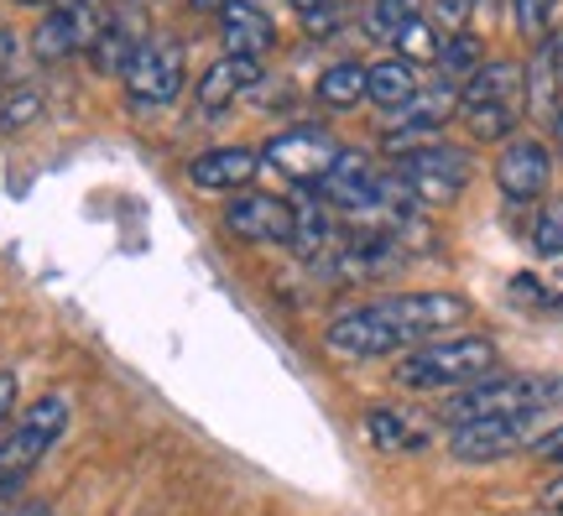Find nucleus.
<instances>
[{
    "instance_id": "nucleus-24",
    "label": "nucleus",
    "mask_w": 563,
    "mask_h": 516,
    "mask_svg": "<svg viewBox=\"0 0 563 516\" xmlns=\"http://www.w3.org/2000/svg\"><path fill=\"white\" fill-rule=\"evenodd\" d=\"M42 89L32 84H16L11 95H0V136H21L26 125H37L42 120Z\"/></svg>"
},
{
    "instance_id": "nucleus-30",
    "label": "nucleus",
    "mask_w": 563,
    "mask_h": 516,
    "mask_svg": "<svg viewBox=\"0 0 563 516\" xmlns=\"http://www.w3.org/2000/svg\"><path fill=\"white\" fill-rule=\"evenodd\" d=\"M538 506H543V512H553V516H563V475L548 480L543 496H538Z\"/></svg>"
},
{
    "instance_id": "nucleus-2",
    "label": "nucleus",
    "mask_w": 563,
    "mask_h": 516,
    "mask_svg": "<svg viewBox=\"0 0 563 516\" xmlns=\"http://www.w3.org/2000/svg\"><path fill=\"white\" fill-rule=\"evenodd\" d=\"M496 339L490 334H443V339H428L418 350H402V360L391 365V381L402 386V392H464V386H475L481 376L496 371Z\"/></svg>"
},
{
    "instance_id": "nucleus-31",
    "label": "nucleus",
    "mask_w": 563,
    "mask_h": 516,
    "mask_svg": "<svg viewBox=\"0 0 563 516\" xmlns=\"http://www.w3.org/2000/svg\"><path fill=\"white\" fill-rule=\"evenodd\" d=\"M16 32H11V26H5V21H0V74H5V68H11V63H16Z\"/></svg>"
},
{
    "instance_id": "nucleus-33",
    "label": "nucleus",
    "mask_w": 563,
    "mask_h": 516,
    "mask_svg": "<svg viewBox=\"0 0 563 516\" xmlns=\"http://www.w3.org/2000/svg\"><path fill=\"white\" fill-rule=\"evenodd\" d=\"M11 516H53L47 501H26V506H11Z\"/></svg>"
},
{
    "instance_id": "nucleus-18",
    "label": "nucleus",
    "mask_w": 563,
    "mask_h": 516,
    "mask_svg": "<svg viewBox=\"0 0 563 516\" xmlns=\"http://www.w3.org/2000/svg\"><path fill=\"white\" fill-rule=\"evenodd\" d=\"M334 245H340V219H334V209H329L319 194L292 199V251H298L302 261H313V266H319Z\"/></svg>"
},
{
    "instance_id": "nucleus-10",
    "label": "nucleus",
    "mask_w": 563,
    "mask_h": 516,
    "mask_svg": "<svg viewBox=\"0 0 563 516\" xmlns=\"http://www.w3.org/2000/svg\"><path fill=\"white\" fill-rule=\"evenodd\" d=\"M104 0H58L47 6L42 21L32 26V58L37 63H68V58H89L95 37L104 32Z\"/></svg>"
},
{
    "instance_id": "nucleus-27",
    "label": "nucleus",
    "mask_w": 563,
    "mask_h": 516,
    "mask_svg": "<svg viewBox=\"0 0 563 516\" xmlns=\"http://www.w3.org/2000/svg\"><path fill=\"white\" fill-rule=\"evenodd\" d=\"M553 11H559V0H511V17H517V32L522 37H548V26H553Z\"/></svg>"
},
{
    "instance_id": "nucleus-36",
    "label": "nucleus",
    "mask_w": 563,
    "mask_h": 516,
    "mask_svg": "<svg viewBox=\"0 0 563 516\" xmlns=\"http://www.w3.org/2000/svg\"><path fill=\"white\" fill-rule=\"evenodd\" d=\"M553 141H559V152H563V110L553 116Z\"/></svg>"
},
{
    "instance_id": "nucleus-34",
    "label": "nucleus",
    "mask_w": 563,
    "mask_h": 516,
    "mask_svg": "<svg viewBox=\"0 0 563 516\" xmlns=\"http://www.w3.org/2000/svg\"><path fill=\"white\" fill-rule=\"evenodd\" d=\"M287 6H292L298 17H319V11H323V6H329V0H287Z\"/></svg>"
},
{
    "instance_id": "nucleus-9",
    "label": "nucleus",
    "mask_w": 563,
    "mask_h": 516,
    "mask_svg": "<svg viewBox=\"0 0 563 516\" xmlns=\"http://www.w3.org/2000/svg\"><path fill=\"white\" fill-rule=\"evenodd\" d=\"M262 152V167L282 173L287 183H298V188H319L329 173H334V162H340L344 141L334 131H323V125H292V131H277V136L256 146Z\"/></svg>"
},
{
    "instance_id": "nucleus-1",
    "label": "nucleus",
    "mask_w": 563,
    "mask_h": 516,
    "mask_svg": "<svg viewBox=\"0 0 563 516\" xmlns=\"http://www.w3.org/2000/svg\"><path fill=\"white\" fill-rule=\"evenodd\" d=\"M464 318H470V298L460 293H391L329 318L323 350L334 360H386L418 350L428 339L460 334Z\"/></svg>"
},
{
    "instance_id": "nucleus-38",
    "label": "nucleus",
    "mask_w": 563,
    "mask_h": 516,
    "mask_svg": "<svg viewBox=\"0 0 563 516\" xmlns=\"http://www.w3.org/2000/svg\"><path fill=\"white\" fill-rule=\"evenodd\" d=\"M470 6H485V0H470Z\"/></svg>"
},
{
    "instance_id": "nucleus-16",
    "label": "nucleus",
    "mask_w": 563,
    "mask_h": 516,
    "mask_svg": "<svg viewBox=\"0 0 563 516\" xmlns=\"http://www.w3.org/2000/svg\"><path fill=\"white\" fill-rule=\"evenodd\" d=\"M220 47L230 58H256L262 63L272 47H277V26L266 17L262 6H251V0H230L220 11Z\"/></svg>"
},
{
    "instance_id": "nucleus-4",
    "label": "nucleus",
    "mask_w": 563,
    "mask_h": 516,
    "mask_svg": "<svg viewBox=\"0 0 563 516\" xmlns=\"http://www.w3.org/2000/svg\"><path fill=\"white\" fill-rule=\"evenodd\" d=\"M527 116V89H522V63L511 58H485L481 74L460 89V120L475 141H511Z\"/></svg>"
},
{
    "instance_id": "nucleus-23",
    "label": "nucleus",
    "mask_w": 563,
    "mask_h": 516,
    "mask_svg": "<svg viewBox=\"0 0 563 516\" xmlns=\"http://www.w3.org/2000/svg\"><path fill=\"white\" fill-rule=\"evenodd\" d=\"M365 100V63L344 58L319 74V105L323 110H355Z\"/></svg>"
},
{
    "instance_id": "nucleus-13",
    "label": "nucleus",
    "mask_w": 563,
    "mask_h": 516,
    "mask_svg": "<svg viewBox=\"0 0 563 516\" xmlns=\"http://www.w3.org/2000/svg\"><path fill=\"white\" fill-rule=\"evenodd\" d=\"M224 230L245 245H292V199L241 194L224 204Z\"/></svg>"
},
{
    "instance_id": "nucleus-26",
    "label": "nucleus",
    "mask_w": 563,
    "mask_h": 516,
    "mask_svg": "<svg viewBox=\"0 0 563 516\" xmlns=\"http://www.w3.org/2000/svg\"><path fill=\"white\" fill-rule=\"evenodd\" d=\"M422 21L433 26V37H460L464 26H470V0H428V11Z\"/></svg>"
},
{
    "instance_id": "nucleus-6",
    "label": "nucleus",
    "mask_w": 563,
    "mask_h": 516,
    "mask_svg": "<svg viewBox=\"0 0 563 516\" xmlns=\"http://www.w3.org/2000/svg\"><path fill=\"white\" fill-rule=\"evenodd\" d=\"M391 178H397V188H402L407 199L454 204L470 188V178H475V162H470V152L449 146V141H412V146L397 152Z\"/></svg>"
},
{
    "instance_id": "nucleus-20",
    "label": "nucleus",
    "mask_w": 563,
    "mask_h": 516,
    "mask_svg": "<svg viewBox=\"0 0 563 516\" xmlns=\"http://www.w3.org/2000/svg\"><path fill=\"white\" fill-rule=\"evenodd\" d=\"M146 42V32H141V21L131 17V11H110L104 17V32L95 37V47H89V63H95V74H115L121 79L125 68H131V58H136V47Z\"/></svg>"
},
{
    "instance_id": "nucleus-17",
    "label": "nucleus",
    "mask_w": 563,
    "mask_h": 516,
    "mask_svg": "<svg viewBox=\"0 0 563 516\" xmlns=\"http://www.w3.org/2000/svg\"><path fill=\"white\" fill-rule=\"evenodd\" d=\"M522 89H527V116L553 125V116L563 110V68H559V37L553 32L532 47V58L522 68Z\"/></svg>"
},
{
    "instance_id": "nucleus-32",
    "label": "nucleus",
    "mask_w": 563,
    "mask_h": 516,
    "mask_svg": "<svg viewBox=\"0 0 563 516\" xmlns=\"http://www.w3.org/2000/svg\"><path fill=\"white\" fill-rule=\"evenodd\" d=\"M230 0H188V11H199V17H220Z\"/></svg>"
},
{
    "instance_id": "nucleus-3",
    "label": "nucleus",
    "mask_w": 563,
    "mask_h": 516,
    "mask_svg": "<svg viewBox=\"0 0 563 516\" xmlns=\"http://www.w3.org/2000/svg\"><path fill=\"white\" fill-rule=\"evenodd\" d=\"M563 397L559 376H538V371H490L464 392H449L439 407L443 428L449 422H475V417H517V413H543Z\"/></svg>"
},
{
    "instance_id": "nucleus-12",
    "label": "nucleus",
    "mask_w": 563,
    "mask_h": 516,
    "mask_svg": "<svg viewBox=\"0 0 563 516\" xmlns=\"http://www.w3.org/2000/svg\"><path fill=\"white\" fill-rule=\"evenodd\" d=\"M548 183H553V146L543 136H517L501 141L496 157V188L506 194V204H543Z\"/></svg>"
},
{
    "instance_id": "nucleus-8",
    "label": "nucleus",
    "mask_w": 563,
    "mask_h": 516,
    "mask_svg": "<svg viewBox=\"0 0 563 516\" xmlns=\"http://www.w3.org/2000/svg\"><path fill=\"white\" fill-rule=\"evenodd\" d=\"M125 84V105L131 110H167L188 84V53L178 37H146L136 47L131 68L121 74Z\"/></svg>"
},
{
    "instance_id": "nucleus-25",
    "label": "nucleus",
    "mask_w": 563,
    "mask_h": 516,
    "mask_svg": "<svg viewBox=\"0 0 563 516\" xmlns=\"http://www.w3.org/2000/svg\"><path fill=\"white\" fill-rule=\"evenodd\" d=\"M532 251L538 256H563V199H543L532 219Z\"/></svg>"
},
{
    "instance_id": "nucleus-19",
    "label": "nucleus",
    "mask_w": 563,
    "mask_h": 516,
    "mask_svg": "<svg viewBox=\"0 0 563 516\" xmlns=\"http://www.w3.org/2000/svg\"><path fill=\"white\" fill-rule=\"evenodd\" d=\"M418 89H422L418 63L402 58V53H386V58L365 63V100L382 105V116L386 110H397V105H407Z\"/></svg>"
},
{
    "instance_id": "nucleus-14",
    "label": "nucleus",
    "mask_w": 563,
    "mask_h": 516,
    "mask_svg": "<svg viewBox=\"0 0 563 516\" xmlns=\"http://www.w3.org/2000/svg\"><path fill=\"white\" fill-rule=\"evenodd\" d=\"M262 173V152L256 146H209L188 162V183L203 188V194H241L245 183Z\"/></svg>"
},
{
    "instance_id": "nucleus-29",
    "label": "nucleus",
    "mask_w": 563,
    "mask_h": 516,
    "mask_svg": "<svg viewBox=\"0 0 563 516\" xmlns=\"http://www.w3.org/2000/svg\"><path fill=\"white\" fill-rule=\"evenodd\" d=\"M16 397H21V381H16V371H0V422L16 413Z\"/></svg>"
},
{
    "instance_id": "nucleus-39",
    "label": "nucleus",
    "mask_w": 563,
    "mask_h": 516,
    "mask_svg": "<svg viewBox=\"0 0 563 516\" xmlns=\"http://www.w3.org/2000/svg\"><path fill=\"white\" fill-rule=\"evenodd\" d=\"M121 6H131V0H121Z\"/></svg>"
},
{
    "instance_id": "nucleus-35",
    "label": "nucleus",
    "mask_w": 563,
    "mask_h": 516,
    "mask_svg": "<svg viewBox=\"0 0 563 516\" xmlns=\"http://www.w3.org/2000/svg\"><path fill=\"white\" fill-rule=\"evenodd\" d=\"M11 6H32V11H47V6H58V0H11Z\"/></svg>"
},
{
    "instance_id": "nucleus-5",
    "label": "nucleus",
    "mask_w": 563,
    "mask_h": 516,
    "mask_svg": "<svg viewBox=\"0 0 563 516\" xmlns=\"http://www.w3.org/2000/svg\"><path fill=\"white\" fill-rule=\"evenodd\" d=\"M68 417H74L68 392H42L37 402H26V413L0 438V496H16L21 480L53 454V443L68 433Z\"/></svg>"
},
{
    "instance_id": "nucleus-21",
    "label": "nucleus",
    "mask_w": 563,
    "mask_h": 516,
    "mask_svg": "<svg viewBox=\"0 0 563 516\" xmlns=\"http://www.w3.org/2000/svg\"><path fill=\"white\" fill-rule=\"evenodd\" d=\"M485 63V47L475 32H460V37H443L439 53H433V68H439V84H449V89H464V84L481 74Z\"/></svg>"
},
{
    "instance_id": "nucleus-37",
    "label": "nucleus",
    "mask_w": 563,
    "mask_h": 516,
    "mask_svg": "<svg viewBox=\"0 0 563 516\" xmlns=\"http://www.w3.org/2000/svg\"><path fill=\"white\" fill-rule=\"evenodd\" d=\"M0 516H11V496H0Z\"/></svg>"
},
{
    "instance_id": "nucleus-11",
    "label": "nucleus",
    "mask_w": 563,
    "mask_h": 516,
    "mask_svg": "<svg viewBox=\"0 0 563 516\" xmlns=\"http://www.w3.org/2000/svg\"><path fill=\"white\" fill-rule=\"evenodd\" d=\"M538 417L543 413H517V417H475V422H449L443 428V449L464 464H490V459L522 454L538 443Z\"/></svg>"
},
{
    "instance_id": "nucleus-15",
    "label": "nucleus",
    "mask_w": 563,
    "mask_h": 516,
    "mask_svg": "<svg viewBox=\"0 0 563 516\" xmlns=\"http://www.w3.org/2000/svg\"><path fill=\"white\" fill-rule=\"evenodd\" d=\"M262 84V63L256 58H230V53H220V58L209 63L199 74V84H194V100H199L203 116H224L230 105L241 100V95H251Z\"/></svg>"
},
{
    "instance_id": "nucleus-7",
    "label": "nucleus",
    "mask_w": 563,
    "mask_h": 516,
    "mask_svg": "<svg viewBox=\"0 0 563 516\" xmlns=\"http://www.w3.org/2000/svg\"><path fill=\"white\" fill-rule=\"evenodd\" d=\"M319 199L334 209V215H365V219H376V215H397V204L407 199L402 188H397V178H382L376 173V162L365 157V152H350L344 146L340 162H334V173L319 183Z\"/></svg>"
},
{
    "instance_id": "nucleus-28",
    "label": "nucleus",
    "mask_w": 563,
    "mask_h": 516,
    "mask_svg": "<svg viewBox=\"0 0 563 516\" xmlns=\"http://www.w3.org/2000/svg\"><path fill=\"white\" fill-rule=\"evenodd\" d=\"M532 454L543 459V464H563V422H559V428H543V433H538Z\"/></svg>"
},
{
    "instance_id": "nucleus-40",
    "label": "nucleus",
    "mask_w": 563,
    "mask_h": 516,
    "mask_svg": "<svg viewBox=\"0 0 563 516\" xmlns=\"http://www.w3.org/2000/svg\"><path fill=\"white\" fill-rule=\"evenodd\" d=\"M0 95H5V89H0Z\"/></svg>"
},
{
    "instance_id": "nucleus-22",
    "label": "nucleus",
    "mask_w": 563,
    "mask_h": 516,
    "mask_svg": "<svg viewBox=\"0 0 563 516\" xmlns=\"http://www.w3.org/2000/svg\"><path fill=\"white\" fill-rule=\"evenodd\" d=\"M365 433H371V443L382 449V454H418L428 438L418 433V422L412 417H402L397 407H371L365 413Z\"/></svg>"
}]
</instances>
